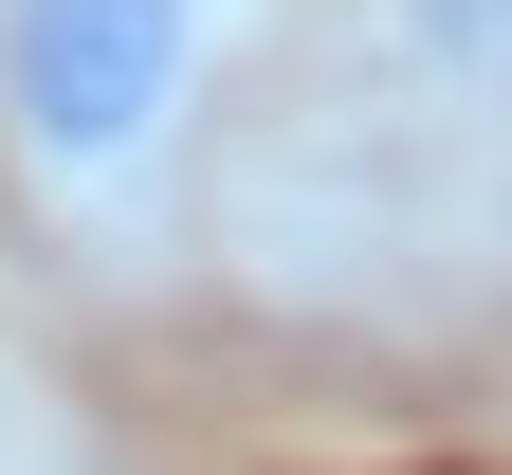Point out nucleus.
I'll list each match as a JSON object with an SVG mask.
<instances>
[{
  "instance_id": "2",
  "label": "nucleus",
  "mask_w": 512,
  "mask_h": 475,
  "mask_svg": "<svg viewBox=\"0 0 512 475\" xmlns=\"http://www.w3.org/2000/svg\"><path fill=\"white\" fill-rule=\"evenodd\" d=\"M275 55V0H0V201L74 275L202 256L220 128Z\"/></svg>"
},
{
  "instance_id": "1",
  "label": "nucleus",
  "mask_w": 512,
  "mask_h": 475,
  "mask_svg": "<svg viewBox=\"0 0 512 475\" xmlns=\"http://www.w3.org/2000/svg\"><path fill=\"white\" fill-rule=\"evenodd\" d=\"M202 256L275 311H512V0H311L220 128Z\"/></svg>"
}]
</instances>
